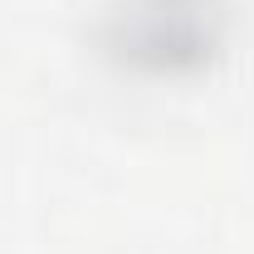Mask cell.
Returning a JSON list of instances; mask_svg holds the SVG:
<instances>
[{"mask_svg": "<svg viewBox=\"0 0 254 254\" xmlns=\"http://www.w3.org/2000/svg\"><path fill=\"white\" fill-rule=\"evenodd\" d=\"M225 30L220 0H118L108 10V49L142 68H190Z\"/></svg>", "mask_w": 254, "mask_h": 254, "instance_id": "1", "label": "cell"}]
</instances>
